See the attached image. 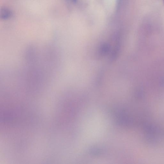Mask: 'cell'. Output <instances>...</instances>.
<instances>
[{
  "instance_id": "cell-3",
  "label": "cell",
  "mask_w": 164,
  "mask_h": 164,
  "mask_svg": "<svg viewBox=\"0 0 164 164\" xmlns=\"http://www.w3.org/2000/svg\"><path fill=\"white\" fill-rule=\"evenodd\" d=\"M163 2L164 3V0H163Z\"/></svg>"
},
{
  "instance_id": "cell-2",
  "label": "cell",
  "mask_w": 164,
  "mask_h": 164,
  "mask_svg": "<svg viewBox=\"0 0 164 164\" xmlns=\"http://www.w3.org/2000/svg\"><path fill=\"white\" fill-rule=\"evenodd\" d=\"M72 1L74 2H77V0H72Z\"/></svg>"
},
{
  "instance_id": "cell-1",
  "label": "cell",
  "mask_w": 164,
  "mask_h": 164,
  "mask_svg": "<svg viewBox=\"0 0 164 164\" xmlns=\"http://www.w3.org/2000/svg\"><path fill=\"white\" fill-rule=\"evenodd\" d=\"M13 16L12 11L8 8H3L0 12V18L3 20H7L11 18Z\"/></svg>"
}]
</instances>
